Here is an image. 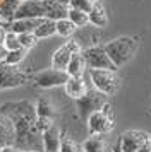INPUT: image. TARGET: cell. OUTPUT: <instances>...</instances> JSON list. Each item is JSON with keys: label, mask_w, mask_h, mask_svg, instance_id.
<instances>
[{"label": "cell", "mask_w": 151, "mask_h": 152, "mask_svg": "<svg viewBox=\"0 0 151 152\" xmlns=\"http://www.w3.org/2000/svg\"><path fill=\"white\" fill-rule=\"evenodd\" d=\"M0 111L14 121V147L22 152H43V133L38 128L36 104L31 101H10L0 106Z\"/></svg>", "instance_id": "1"}, {"label": "cell", "mask_w": 151, "mask_h": 152, "mask_svg": "<svg viewBox=\"0 0 151 152\" xmlns=\"http://www.w3.org/2000/svg\"><path fill=\"white\" fill-rule=\"evenodd\" d=\"M137 46H139V39L136 36H118L115 39L108 41L103 48L108 53L110 60L115 63V67H122L134 56Z\"/></svg>", "instance_id": "2"}, {"label": "cell", "mask_w": 151, "mask_h": 152, "mask_svg": "<svg viewBox=\"0 0 151 152\" xmlns=\"http://www.w3.org/2000/svg\"><path fill=\"white\" fill-rule=\"evenodd\" d=\"M91 86L98 89L100 92L107 96H113L120 89V79L115 70H105V69H88Z\"/></svg>", "instance_id": "3"}, {"label": "cell", "mask_w": 151, "mask_h": 152, "mask_svg": "<svg viewBox=\"0 0 151 152\" xmlns=\"http://www.w3.org/2000/svg\"><path fill=\"white\" fill-rule=\"evenodd\" d=\"M108 97L110 96H107V94L100 92V91L95 89V87H89L88 92H86L82 97H79V99H77L79 116H81L82 120H88L89 115H93L95 111L103 110L107 104H110Z\"/></svg>", "instance_id": "4"}, {"label": "cell", "mask_w": 151, "mask_h": 152, "mask_svg": "<svg viewBox=\"0 0 151 152\" xmlns=\"http://www.w3.org/2000/svg\"><path fill=\"white\" fill-rule=\"evenodd\" d=\"M86 123H88L89 135H96V133L107 135L108 132H112L113 126H115V123H113V113H112L110 104H107L103 110L95 111L93 115H89V118L86 120Z\"/></svg>", "instance_id": "5"}, {"label": "cell", "mask_w": 151, "mask_h": 152, "mask_svg": "<svg viewBox=\"0 0 151 152\" xmlns=\"http://www.w3.org/2000/svg\"><path fill=\"white\" fill-rule=\"evenodd\" d=\"M27 75L24 70H21L17 65H9L5 62H0V91L21 87L27 82Z\"/></svg>", "instance_id": "6"}, {"label": "cell", "mask_w": 151, "mask_h": 152, "mask_svg": "<svg viewBox=\"0 0 151 152\" xmlns=\"http://www.w3.org/2000/svg\"><path fill=\"white\" fill-rule=\"evenodd\" d=\"M82 56L86 60V65L88 69H105V70H115L117 72V67L115 63L110 60L108 53L105 51L103 46H88L86 50H82Z\"/></svg>", "instance_id": "7"}, {"label": "cell", "mask_w": 151, "mask_h": 152, "mask_svg": "<svg viewBox=\"0 0 151 152\" xmlns=\"http://www.w3.org/2000/svg\"><path fill=\"white\" fill-rule=\"evenodd\" d=\"M69 74L65 70L60 69H47V70H41L38 74L33 75V82L34 86H38L41 89H52V87H58V86H64L67 82Z\"/></svg>", "instance_id": "8"}, {"label": "cell", "mask_w": 151, "mask_h": 152, "mask_svg": "<svg viewBox=\"0 0 151 152\" xmlns=\"http://www.w3.org/2000/svg\"><path fill=\"white\" fill-rule=\"evenodd\" d=\"M82 51V46L81 43L77 39H69L67 43H64L60 48L55 50V53L52 55V67L53 69H60V70H65L67 69L69 62L74 53H79Z\"/></svg>", "instance_id": "9"}, {"label": "cell", "mask_w": 151, "mask_h": 152, "mask_svg": "<svg viewBox=\"0 0 151 152\" xmlns=\"http://www.w3.org/2000/svg\"><path fill=\"white\" fill-rule=\"evenodd\" d=\"M148 138H150V135L143 130H127L120 135L118 144L124 152H137L148 142Z\"/></svg>", "instance_id": "10"}, {"label": "cell", "mask_w": 151, "mask_h": 152, "mask_svg": "<svg viewBox=\"0 0 151 152\" xmlns=\"http://www.w3.org/2000/svg\"><path fill=\"white\" fill-rule=\"evenodd\" d=\"M41 17H45L43 2L24 0V2H21L19 9L16 12V19H41Z\"/></svg>", "instance_id": "11"}, {"label": "cell", "mask_w": 151, "mask_h": 152, "mask_svg": "<svg viewBox=\"0 0 151 152\" xmlns=\"http://www.w3.org/2000/svg\"><path fill=\"white\" fill-rule=\"evenodd\" d=\"M64 89H65V94H67L69 97H72V99L77 101L79 97H82L88 92L89 86H88V82H86L84 75L82 77H69L67 82L64 84Z\"/></svg>", "instance_id": "12"}, {"label": "cell", "mask_w": 151, "mask_h": 152, "mask_svg": "<svg viewBox=\"0 0 151 152\" xmlns=\"http://www.w3.org/2000/svg\"><path fill=\"white\" fill-rule=\"evenodd\" d=\"M60 140H62V132L53 123L50 128L43 132V152H58Z\"/></svg>", "instance_id": "13"}, {"label": "cell", "mask_w": 151, "mask_h": 152, "mask_svg": "<svg viewBox=\"0 0 151 152\" xmlns=\"http://www.w3.org/2000/svg\"><path fill=\"white\" fill-rule=\"evenodd\" d=\"M16 130H14V121L0 111V149L7 145H14Z\"/></svg>", "instance_id": "14"}, {"label": "cell", "mask_w": 151, "mask_h": 152, "mask_svg": "<svg viewBox=\"0 0 151 152\" xmlns=\"http://www.w3.org/2000/svg\"><path fill=\"white\" fill-rule=\"evenodd\" d=\"M43 5H45V17L52 21L65 19L69 14V5H64L58 0H43Z\"/></svg>", "instance_id": "15"}, {"label": "cell", "mask_w": 151, "mask_h": 152, "mask_svg": "<svg viewBox=\"0 0 151 152\" xmlns=\"http://www.w3.org/2000/svg\"><path fill=\"white\" fill-rule=\"evenodd\" d=\"M86 70H88V65H86V60L82 56V51L74 53L72 58H70V62H69V65H67V69H65L69 77H82L86 74Z\"/></svg>", "instance_id": "16"}, {"label": "cell", "mask_w": 151, "mask_h": 152, "mask_svg": "<svg viewBox=\"0 0 151 152\" xmlns=\"http://www.w3.org/2000/svg\"><path fill=\"white\" fill-rule=\"evenodd\" d=\"M43 19V17H41ZM41 19H14L9 24V29L16 34H24V33H34V29L40 26Z\"/></svg>", "instance_id": "17"}, {"label": "cell", "mask_w": 151, "mask_h": 152, "mask_svg": "<svg viewBox=\"0 0 151 152\" xmlns=\"http://www.w3.org/2000/svg\"><path fill=\"white\" fill-rule=\"evenodd\" d=\"M88 15H89V24L95 26V28H105L108 24V14H107L101 2H96L93 9L88 12Z\"/></svg>", "instance_id": "18"}, {"label": "cell", "mask_w": 151, "mask_h": 152, "mask_svg": "<svg viewBox=\"0 0 151 152\" xmlns=\"http://www.w3.org/2000/svg\"><path fill=\"white\" fill-rule=\"evenodd\" d=\"M19 5V0H0V19L4 24H10L16 19V12Z\"/></svg>", "instance_id": "19"}, {"label": "cell", "mask_w": 151, "mask_h": 152, "mask_svg": "<svg viewBox=\"0 0 151 152\" xmlns=\"http://www.w3.org/2000/svg\"><path fill=\"white\" fill-rule=\"evenodd\" d=\"M34 34L38 39H47V38H52L53 34H57V21H52V19H47L43 17L40 22V26L34 29Z\"/></svg>", "instance_id": "20"}, {"label": "cell", "mask_w": 151, "mask_h": 152, "mask_svg": "<svg viewBox=\"0 0 151 152\" xmlns=\"http://www.w3.org/2000/svg\"><path fill=\"white\" fill-rule=\"evenodd\" d=\"M82 149H84V152H105L107 151V140L100 133L89 135L88 140L82 144Z\"/></svg>", "instance_id": "21"}, {"label": "cell", "mask_w": 151, "mask_h": 152, "mask_svg": "<svg viewBox=\"0 0 151 152\" xmlns=\"http://www.w3.org/2000/svg\"><path fill=\"white\" fill-rule=\"evenodd\" d=\"M36 115H38V118H50V120H55L57 110H55V106L52 104L50 99L40 97L38 103H36Z\"/></svg>", "instance_id": "22"}, {"label": "cell", "mask_w": 151, "mask_h": 152, "mask_svg": "<svg viewBox=\"0 0 151 152\" xmlns=\"http://www.w3.org/2000/svg\"><path fill=\"white\" fill-rule=\"evenodd\" d=\"M58 152H84L81 144H77L74 138L67 135V133H62V140H60V149Z\"/></svg>", "instance_id": "23"}, {"label": "cell", "mask_w": 151, "mask_h": 152, "mask_svg": "<svg viewBox=\"0 0 151 152\" xmlns=\"http://www.w3.org/2000/svg\"><path fill=\"white\" fill-rule=\"evenodd\" d=\"M67 17L74 22L76 28H86L89 24V15L88 12H82V10H77V9H70L69 7V14Z\"/></svg>", "instance_id": "24"}, {"label": "cell", "mask_w": 151, "mask_h": 152, "mask_svg": "<svg viewBox=\"0 0 151 152\" xmlns=\"http://www.w3.org/2000/svg\"><path fill=\"white\" fill-rule=\"evenodd\" d=\"M76 31H77V28L74 26V22L70 21L69 17L57 21V34L62 36V38H70Z\"/></svg>", "instance_id": "25"}, {"label": "cell", "mask_w": 151, "mask_h": 152, "mask_svg": "<svg viewBox=\"0 0 151 152\" xmlns=\"http://www.w3.org/2000/svg\"><path fill=\"white\" fill-rule=\"evenodd\" d=\"M27 55V50L26 48H17V50H10V51H7V56L4 62L9 63V65H19Z\"/></svg>", "instance_id": "26"}, {"label": "cell", "mask_w": 151, "mask_h": 152, "mask_svg": "<svg viewBox=\"0 0 151 152\" xmlns=\"http://www.w3.org/2000/svg\"><path fill=\"white\" fill-rule=\"evenodd\" d=\"M4 46L7 48V51H10V50H17V48H22L19 43V36L16 34L14 31H7L5 34V39H4Z\"/></svg>", "instance_id": "27"}, {"label": "cell", "mask_w": 151, "mask_h": 152, "mask_svg": "<svg viewBox=\"0 0 151 152\" xmlns=\"http://www.w3.org/2000/svg\"><path fill=\"white\" fill-rule=\"evenodd\" d=\"M17 36H19L21 46H22V48H26V50H31L36 43L40 41V39L36 38L34 33H24V34H17Z\"/></svg>", "instance_id": "28"}, {"label": "cell", "mask_w": 151, "mask_h": 152, "mask_svg": "<svg viewBox=\"0 0 151 152\" xmlns=\"http://www.w3.org/2000/svg\"><path fill=\"white\" fill-rule=\"evenodd\" d=\"M95 4H96V0H72V2L69 4V7L82 10V12H89Z\"/></svg>", "instance_id": "29"}, {"label": "cell", "mask_w": 151, "mask_h": 152, "mask_svg": "<svg viewBox=\"0 0 151 152\" xmlns=\"http://www.w3.org/2000/svg\"><path fill=\"white\" fill-rule=\"evenodd\" d=\"M0 152H22V151L17 149V147H14V145H7V147H2Z\"/></svg>", "instance_id": "30"}, {"label": "cell", "mask_w": 151, "mask_h": 152, "mask_svg": "<svg viewBox=\"0 0 151 152\" xmlns=\"http://www.w3.org/2000/svg\"><path fill=\"white\" fill-rule=\"evenodd\" d=\"M5 34H7V29H5V26H4V24H0V45H4Z\"/></svg>", "instance_id": "31"}, {"label": "cell", "mask_w": 151, "mask_h": 152, "mask_svg": "<svg viewBox=\"0 0 151 152\" xmlns=\"http://www.w3.org/2000/svg\"><path fill=\"white\" fill-rule=\"evenodd\" d=\"M7 56V48L4 46V45H0V62H4Z\"/></svg>", "instance_id": "32"}, {"label": "cell", "mask_w": 151, "mask_h": 152, "mask_svg": "<svg viewBox=\"0 0 151 152\" xmlns=\"http://www.w3.org/2000/svg\"><path fill=\"white\" fill-rule=\"evenodd\" d=\"M137 152H151V147H150V144L146 142V144H144V145H143V147H141V149H139Z\"/></svg>", "instance_id": "33"}, {"label": "cell", "mask_w": 151, "mask_h": 152, "mask_svg": "<svg viewBox=\"0 0 151 152\" xmlns=\"http://www.w3.org/2000/svg\"><path fill=\"white\" fill-rule=\"evenodd\" d=\"M112 152H124L122 149H120V144H118V142L115 144V147H113V151H112Z\"/></svg>", "instance_id": "34"}, {"label": "cell", "mask_w": 151, "mask_h": 152, "mask_svg": "<svg viewBox=\"0 0 151 152\" xmlns=\"http://www.w3.org/2000/svg\"><path fill=\"white\" fill-rule=\"evenodd\" d=\"M58 2H60V4H64V5H69V4H70L72 0H58Z\"/></svg>", "instance_id": "35"}, {"label": "cell", "mask_w": 151, "mask_h": 152, "mask_svg": "<svg viewBox=\"0 0 151 152\" xmlns=\"http://www.w3.org/2000/svg\"><path fill=\"white\" fill-rule=\"evenodd\" d=\"M148 144H150V147H151V135H150V138H148Z\"/></svg>", "instance_id": "36"}, {"label": "cell", "mask_w": 151, "mask_h": 152, "mask_svg": "<svg viewBox=\"0 0 151 152\" xmlns=\"http://www.w3.org/2000/svg\"><path fill=\"white\" fill-rule=\"evenodd\" d=\"M33 2H43V0H33Z\"/></svg>", "instance_id": "37"}, {"label": "cell", "mask_w": 151, "mask_h": 152, "mask_svg": "<svg viewBox=\"0 0 151 152\" xmlns=\"http://www.w3.org/2000/svg\"><path fill=\"white\" fill-rule=\"evenodd\" d=\"M96 2H101V0H96Z\"/></svg>", "instance_id": "38"}, {"label": "cell", "mask_w": 151, "mask_h": 152, "mask_svg": "<svg viewBox=\"0 0 151 152\" xmlns=\"http://www.w3.org/2000/svg\"><path fill=\"white\" fill-rule=\"evenodd\" d=\"M19 2H24V0H19Z\"/></svg>", "instance_id": "39"}, {"label": "cell", "mask_w": 151, "mask_h": 152, "mask_svg": "<svg viewBox=\"0 0 151 152\" xmlns=\"http://www.w3.org/2000/svg\"><path fill=\"white\" fill-rule=\"evenodd\" d=\"M27 152H33V151H27Z\"/></svg>", "instance_id": "40"}]
</instances>
